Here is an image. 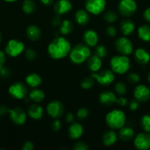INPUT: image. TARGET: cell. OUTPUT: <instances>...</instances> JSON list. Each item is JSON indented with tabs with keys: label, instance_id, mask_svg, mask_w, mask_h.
I'll return each instance as SVG.
<instances>
[{
	"label": "cell",
	"instance_id": "1",
	"mask_svg": "<svg viewBox=\"0 0 150 150\" xmlns=\"http://www.w3.org/2000/svg\"><path fill=\"white\" fill-rule=\"evenodd\" d=\"M71 43L63 37L54 38L48 46V54L54 59H60L67 57L70 53Z\"/></svg>",
	"mask_w": 150,
	"mask_h": 150
},
{
	"label": "cell",
	"instance_id": "2",
	"mask_svg": "<svg viewBox=\"0 0 150 150\" xmlns=\"http://www.w3.org/2000/svg\"><path fill=\"white\" fill-rule=\"evenodd\" d=\"M91 55L89 47L84 44H77L71 49L69 58L71 62L75 64H80L85 62Z\"/></svg>",
	"mask_w": 150,
	"mask_h": 150
},
{
	"label": "cell",
	"instance_id": "3",
	"mask_svg": "<svg viewBox=\"0 0 150 150\" xmlns=\"http://www.w3.org/2000/svg\"><path fill=\"white\" fill-rule=\"evenodd\" d=\"M106 123L110 128L119 130L124 127L126 122V116L120 110H113L106 115Z\"/></svg>",
	"mask_w": 150,
	"mask_h": 150
},
{
	"label": "cell",
	"instance_id": "4",
	"mask_svg": "<svg viewBox=\"0 0 150 150\" xmlns=\"http://www.w3.org/2000/svg\"><path fill=\"white\" fill-rule=\"evenodd\" d=\"M110 67L112 71L117 74H124L130 68L129 59L125 55H117L110 59Z\"/></svg>",
	"mask_w": 150,
	"mask_h": 150
},
{
	"label": "cell",
	"instance_id": "5",
	"mask_svg": "<svg viewBox=\"0 0 150 150\" xmlns=\"http://www.w3.org/2000/svg\"><path fill=\"white\" fill-rule=\"evenodd\" d=\"M93 78L98 82L99 84L103 86H107L113 83L115 80V75L112 70H103L92 73Z\"/></svg>",
	"mask_w": 150,
	"mask_h": 150
},
{
	"label": "cell",
	"instance_id": "6",
	"mask_svg": "<svg viewBox=\"0 0 150 150\" xmlns=\"http://www.w3.org/2000/svg\"><path fill=\"white\" fill-rule=\"evenodd\" d=\"M118 9L121 16L130 17L136 12L137 4L134 0H121Z\"/></svg>",
	"mask_w": 150,
	"mask_h": 150
},
{
	"label": "cell",
	"instance_id": "7",
	"mask_svg": "<svg viewBox=\"0 0 150 150\" xmlns=\"http://www.w3.org/2000/svg\"><path fill=\"white\" fill-rule=\"evenodd\" d=\"M115 47L116 50L122 55L128 56L133 51L132 42L126 37H121L117 39L115 42Z\"/></svg>",
	"mask_w": 150,
	"mask_h": 150
},
{
	"label": "cell",
	"instance_id": "8",
	"mask_svg": "<svg viewBox=\"0 0 150 150\" xmlns=\"http://www.w3.org/2000/svg\"><path fill=\"white\" fill-rule=\"evenodd\" d=\"M85 9L89 13L99 15L102 13L106 7L105 0H85Z\"/></svg>",
	"mask_w": 150,
	"mask_h": 150
},
{
	"label": "cell",
	"instance_id": "9",
	"mask_svg": "<svg viewBox=\"0 0 150 150\" xmlns=\"http://www.w3.org/2000/svg\"><path fill=\"white\" fill-rule=\"evenodd\" d=\"M24 50V45L17 40H11L7 42L5 47V52L11 57H16L20 55Z\"/></svg>",
	"mask_w": 150,
	"mask_h": 150
},
{
	"label": "cell",
	"instance_id": "10",
	"mask_svg": "<svg viewBox=\"0 0 150 150\" xmlns=\"http://www.w3.org/2000/svg\"><path fill=\"white\" fill-rule=\"evenodd\" d=\"M9 93L13 98L21 100L27 95L28 90L26 85L21 82H16L12 84L9 88Z\"/></svg>",
	"mask_w": 150,
	"mask_h": 150
},
{
	"label": "cell",
	"instance_id": "11",
	"mask_svg": "<svg viewBox=\"0 0 150 150\" xmlns=\"http://www.w3.org/2000/svg\"><path fill=\"white\" fill-rule=\"evenodd\" d=\"M46 111L49 117L54 119H58L64 114V106L60 101L53 100L49 103L47 105Z\"/></svg>",
	"mask_w": 150,
	"mask_h": 150
},
{
	"label": "cell",
	"instance_id": "12",
	"mask_svg": "<svg viewBox=\"0 0 150 150\" xmlns=\"http://www.w3.org/2000/svg\"><path fill=\"white\" fill-rule=\"evenodd\" d=\"M8 113L10 114V120L18 125H22L26 122V114L23 108L20 107H16L12 109H9Z\"/></svg>",
	"mask_w": 150,
	"mask_h": 150
},
{
	"label": "cell",
	"instance_id": "13",
	"mask_svg": "<svg viewBox=\"0 0 150 150\" xmlns=\"http://www.w3.org/2000/svg\"><path fill=\"white\" fill-rule=\"evenodd\" d=\"M134 145L137 149L147 150L150 149V134L149 133H141L135 136Z\"/></svg>",
	"mask_w": 150,
	"mask_h": 150
},
{
	"label": "cell",
	"instance_id": "14",
	"mask_svg": "<svg viewBox=\"0 0 150 150\" xmlns=\"http://www.w3.org/2000/svg\"><path fill=\"white\" fill-rule=\"evenodd\" d=\"M133 95L139 102H146L150 99V89L146 85H138L134 89Z\"/></svg>",
	"mask_w": 150,
	"mask_h": 150
},
{
	"label": "cell",
	"instance_id": "15",
	"mask_svg": "<svg viewBox=\"0 0 150 150\" xmlns=\"http://www.w3.org/2000/svg\"><path fill=\"white\" fill-rule=\"evenodd\" d=\"M72 9V4L69 0H58L54 5V10L56 14H66Z\"/></svg>",
	"mask_w": 150,
	"mask_h": 150
},
{
	"label": "cell",
	"instance_id": "16",
	"mask_svg": "<svg viewBox=\"0 0 150 150\" xmlns=\"http://www.w3.org/2000/svg\"><path fill=\"white\" fill-rule=\"evenodd\" d=\"M99 100L101 105L110 106L116 103L117 98L113 92H110V91H104L99 95Z\"/></svg>",
	"mask_w": 150,
	"mask_h": 150
},
{
	"label": "cell",
	"instance_id": "17",
	"mask_svg": "<svg viewBox=\"0 0 150 150\" xmlns=\"http://www.w3.org/2000/svg\"><path fill=\"white\" fill-rule=\"evenodd\" d=\"M134 58L137 63L141 65H145L150 61V54L144 48H138L135 51Z\"/></svg>",
	"mask_w": 150,
	"mask_h": 150
},
{
	"label": "cell",
	"instance_id": "18",
	"mask_svg": "<svg viewBox=\"0 0 150 150\" xmlns=\"http://www.w3.org/2000/svg\"><path fill=\"white\" fill-rule=\"evenodd\" d=\"M83 40L85 43L88 46L95 47L99 41V37L96 32L92 29H88L85 31L83 35Z\"/></svg>",
	"mask_w": 150,
	"mask_h": 150
},
{
	"label": "cell",
	"instance_id": "19",
	"mask_svg": "<svg viewBox=\"0 0 150 150\" xmlns=\"http://www.w3.org/2000/svg\"><path fill=\"white\" fill-rule=\"evenodd\" d=\"M84 132L83 127L79 122H72L71 125L69 128V135L73 140H76L82 136Z\"/></svg>",
	"mask_w": 150,
	"mask_h": 150
},
{
	"label": "cell",
	"instance_id": "20",
	"mask_svg": "<svg viewBox=\"0 0 150 150\" xmlns=\"http://www.w3.org/2000/svg\"><path fill=\"white\" fill-rule=\"evenodd\" d=\"M87 65H88V69L91 70L93 73H96V72L99 71L100 68L102 65V62H101V59L98 56L93 55L88 59V62H87Z\"/></svg>",
	"mask_w": 150,
	"mask_h": 150
},
{
	"label": "cell",
	"instance_id": "21",
	"mask_svg": "<svg viewBox=\"0 0 150 150\" xmlns=\"http://www.w3.org/2000/svg\"><path fill=\"white\" fill-rule=\"evenodd\" d=\"M28 115L32 120H41L44 115V109L42 107L37 104H32L28 108Z\"/></svg>",
	"mask_w": 150,
	"mask_h": 150
},
{
	"label": "cell",
	"instance_id": "22",
	"mask_svg": "<svg viewBox=\"0 0 150 150\" xmlns=\"http://www.w3.org/2000/svg\"><path fill=\"white\" fill-rule=\"evenodd\" d=\"M135 23L132 20L125 19L120 23V29L124 36H129L135 31Z\"/></svg>",
	"mask_w": 150,
	"mask_h": 150
},
{
	"label": "cell",
	"instance_id": "23",
	"mask_svg": "<svg viewBox=\"0 0 150 150\" xmlns=\"http://www.w3.org/2000/svg\"><path fill=\"white\" fill-rule=\"evenodd\" d=\"M90 16L88 12L85 10H79L75 13V21L79 26H85L88 23Z\"/></svg>",
	"mask_w": 150,
	"mask_h": 150
},
{
	"label": "cell",
	"instance_id": "24",
	"mask_svg": "<svg viewBox=\"0 0 150 150\" xmlns=\"http://www.w3.org/2000/svg\"><path fill=\"white\" fill-rule=\"evenodd\" d=\"M26 37L32 41H36L41 38V32L39 27L35 25H31L28 26L26 31Z\"/></svg>",
	"mask_w": 150,
	"mask_h": 150
},
{
	"label": "cell",
	"instance_id": "25",
	"mask_svg": "<svg viewBox=\"0 0 150 150\" xmlns=\"http://www.w3.org/2000/svg\"><path fill=\"white\" fill-rule=\"evenodd\" d=\"M118 139L117 134L113 130H108L102 136V142L105 146H110L116 143Z\"/></svg>",
	"mask_w": 150,
	"mask_h": 150
},
{
	"label": "cell",
	"instance_id": "26",
	"mask_svg": "<svg viewBox=\"0 0 150 150\" xmlns=\"http://www.w3.org/2000/svg\"><path fill=\"white\" fill-rule=\"evenodd\" d=\"M134 136H135V131L132 127L124 126L120 129L119 138L121 139V140L124 141V142L130 141L131 139H133Z\"/></svg>",
	"mask_w": 150,
	"mask_h": 150
},
{
	"label": "cell",
	"instance_id": "27",
	"mask_svg": "<svg viewBox=\"0 0 150 150\" xmlns=\"http://www.w3.org/2000/svg\"><path fill=\"white\" fill-rule=\"evenodd\" d=\"M138 38L143 41L149 42L150 41V25H142L138 29Z\"/></svg>",
	"mask_w": 150,
	"mask_h": 150
},
{
	"label": "cell",
	"instance_id": "28",
	"mask_svg": "<svg viewBox=\"0 0 150 150\" xmlns=\"http://www.w3.org/2000/svg\"><path fill=\"white\" fill-rule=\"evenodd\" d=\"M41 82H42V79L37 73H31L26 78V84L29 85L30 87L36 88L41 84Z\"/></svg>",
	"mask_w": 150,
	"mask_h": 150
},
{
	"label": "cell",
	"instance_id": "29",
	"mask_svg": "<svg viewBox=\"0 0 150 150\" xmlns=\"http://www.w3.org/2000/svg\"><path fill=\"white\" fill-rule=\"evenodd\" d=\"M59 26V31L63 35H70L74 30L73 23L69 20H63Z\"/></svg>",
	"mask_w": 150,
	"mask_h": 150
},
{
	"label": "cell",
	"instance_id": "30",
	"mask_svg": "<svg viewBox=\"0 0 150 150\" xmlns=\"http://www.w3.org/2000/svg\"><path fill=\"white\" fill-rule=\"evenodd\" d=\"M29 98L35 103H41L45 98V94L41 89H34L29 92Z\"/></svg>",
	"mask_w": 150,
	"mask_h": 150
},
{
	"label": "cell",
	"instance_id": "31",
	"mask_svg": "<svg viewBox=\"0 0 150 150\" xmlns=\"http://www.w3.org/2000/svg\"><path fill=\"white\" fill-rule=\"evenodd\" d=\"M22 10L26 14H31L36 10V4L33 0H24L22 4Z\"/></svg>",
	"mask_w": 150,
	"mask_h": 150
},
{
	"label": "cell",
	"instance_id": "32",
	"mask_svg": "<svg viewBox=\"0 0 150 150\" xmlns=\"http://www.w3.org/2000/svg\"><path fill=\"white\" fill-rule=\"evenodd\" d=\"M141 126L143 130L146 133H150V115L145 114L141 119Z\"/></svg>",
	"mask_w": 150,
	"mask_h": 150
},
{
	"label": "cell",
	"instance_id": "33",
	"mask_svg": "<svg viewBox=\"0 0 150 150\" xmlns=\"http://www.w3.org/2000/svg\"><path fill=\"white\" fill-rule=\"evenodd\" d=\"M94 79L91 77H85L81 81V87L84 89H88L94 86Z\"/></svg>",
	"mask_w": 150,
	"mask_h": 150
},
{
	"label": "cell",
	"instance_id": "34",
	"mask_svg": "<svg viewBox=\"0 0 150 150\" xmlns=\"http://www.w3.org/2000/svg\"><path fill=\"white\" fill-rule=\"evenodd\" d=\"M117 18L118 17L116 13L112 10H108V11L105 12L104 14V19L109 23H114L117 20Z\"/></svg>",
	"mask_w": 150,
	"mask_h": 150
},
{
	"label": "cell",
	"instance_id": "35",
	"mask_svg": "<svg viewBox=\"0 0 150 150\" xmlns=\"http://www.w3.org/2000/svg\"><path fill=\"white\" fill-rule=\"evenodd\" d=\"M126 86L124 82H118L115 85V91L119 95H124L126 92Z\"/></svg>",
	"mask_w": 150,
	"mask_h": 150
},
{
	"label": "cell",
	"instance_id": "36",
	"mask_svg": "<svg viewBox=\"0 0 150 150\" xmlns=\"http://www.w3.org/2000/svg\"><path fill=\"white\" fill-rule=\"evenodd\" d=\"M95 54L101 59L104 58L107 55V49L104 45H97L95 50Z\"/></svg>",
	"mask_w": 150,
	"mask_h": 150
},
{
	"label": "cell",
	"instance_id": "37",
	"mask_svg": "<svg viewBox=\"0 0 150 150\" xmlns=\"http://www.w3.org/2000/svg\"><path fill=\"white\" fill-rule=\"evenodd\" d=\"M76 117L79 120H84L88 117V111L85 108H81L76 112Z\"/></svg>",
	"mask_w": 150,
	"mask_h": 150
},
{
	"label": "cell",
	"instance_id": "38",
	"mask_svg": "<svg viewBox=\"0 0 150 150\" xmlns=\"http://www.w3.org/2000/svg\"><path fill=\"white\" fill-rule=\"evenodd\" d=\"M37 57V54L35 50L32 48H28L25 51V58L29 61H32L35 59Z\"/></svg>",
	"mask_w": 150,
	"mask_h": 150
},
{
	"label": "cell",
	"instance_id": "39",
	"mask_svg": "<svg viewBox=\"0 0 150 150\" xmlns=\"http://www.w3.org/2000/svg\"><path fill=\"white\" fill-rule=\"evenodd\" d=\"M127 79H128V81H129L131 83L135 84V83H138V82L140 81L141 78H140L139 75H138V73H130L129 75H128Z\"/></svg>",
	"mask_w": 150,
	"mask_h": 150
},
{
	"label": "cell",
	"instance_id": "40",
	"mask_svg": "<svg viewBox=\"0 0 150 150\" xmlns=\"http://www.w3.org/2000/svg\"><path fill=\"white\" fill-rule=\"evenodd\" d=\"M74 150H87L88 149V146L86 143L83 142H79L74 145Z\"/></svg>",
	"mask_w": 150,
	"mask_h": 150
},
{
	"label": "cell",
	"instance_id": "41",
	"mask_svg": "<svg viewBox=\"0 0 150 150\" xmlns=\"http://www.w3.org/2000/svg\"><path fill=\"white\" fill-rule=\"evenodd\" d=\"M129 107L131 111H136V110H138L139 108L140 102L138 100H137L136 99L132 100H131L129 103Z\"/></svg>",
	"mask_w": 150,
	"mask_h": 150
},
{
	"label": "cell",
	"instance_id": "42",
	"mask_svg": "<svg viewBox=\"0 0 150 150\" xmlns=\"http://www.w3.org/2000/svg\"><path fill=\"white\" fill-rule=\"evenodd\" d=\"M106 32H107V35L113 38V37H116V35H117V29L115 28V26H108L106 29Z\"/></svg>",
	"mask_w": 150,
	"mask_h": 150
},
{
	"label": "cell",
	"instance_id": "43",
	"mask_svg": "<svg viewBox=\"0 0 150 150\" xmlns=\"http://www.w3.org/2000/svg\"><path fill=\"white\" fill-rule=\"evenodd\" d=\"M51 128L54 131H58V130H60V128H61V122H60V120L55 119L52 122V123H51Z\"/></svg>",
	"mask_w": 150,
	"mask_h": 150
},
{
	"label": "cell",
	"instance_id": "44",
	"mask_svg": "<svg viewBox=\"0 0 150 150\" xmlns=\"http://www.w3.org/2000/svg\"><path fill=\"white\" fill-rule=\"evenodd\" d=\"M61 18H60V15H56L54 18H52V21H51V23L54 26H60V23H61Z\"/></svg>",
	"mask_w": 150,
	"mask_h": 150
},
{
	"label": "cell",
	"instance_id": "45",
	"mask_svg": "<svg viewBox=\"0 0 150 150\" xmlns=\"http://www.w3.org/2000/svg\"><path fill=\"white\" fill-rule=\"evenodd\" d=\"M116 103L119 104L121 106H126L127 105V100L124 97H121V98H117L116 100Z\"/></svg>",
	"mask_w": 150,
	"mask_h": 150
},
{
	"label": "cell",
	"instance_id": "46",
	"mask_svg": "<svg viewBox=\"0 0 150 150\" xmlns=\"http://www.w3.org/2000/svg\"><path fill=\"white\" fill-rule=\"evenodd\" d=\"M34 145L32 142H26L24 144L23 146H22V150H32L33 149Z\"/></svg>",
	"mask_w": 150,
	"mask_h": 150
},
{
	"label": "cell",
	"instance_id": "47",
	"mask_svg": "<svg viewBox=\"0 0 150 150\" xmlns=\"http://www.w3.org/2000/svg\"><path fill=\"white\" fill-rule=\"evenodd\" d=\"M143 16H144V19L147 22H149L150 23V7H148V8H146L144 10V13H143Z\"/></svg>",
	"mask_w": 150,
	"mask_h": 150
},
{
	"label": "cell",
	"instance_id": "48",
	"mask_svg": "<svg viewBox=\"0 0 150 150\" xmlns=\"http://www.w3.org/2000/svg\"><path fill=\"white\" fill-rule=\"evenodd\" d=\"M5 63V55L3 51H0V69L4 66Z\"/></svg>",
	"mask_w": 150,
	"mask_h": 150
},
{
	"label": "cell",
	"instance_id": "49",
	"mask_svg": "<svg viewBox=\"0 0 150 150\" xmlns=\"http://www.w3.org/2000/svg\"><path fill=\"white\" fill-rule=\"evenodd\" d=\"M74 115L72 113H69L67 114L66 117V121L69 123H72L74 122Z\"/></svg>",
	"mask_w": 150,
	"mask_h": 150
},
{
	"label": "cell",
	"instance_id": "50",
	"mask_svg": "<svg viewBox=\"0 0 150 150\" xmlns=\"http://www.w3.org/2000/svg\"><path fill=\"white\" fill-rule=\"evenodd\" d=\"M8 108L4 105H0V116L5 115L7 113H8Z\"/></svg>",
	"mask_w": 150,
	"mask_h": 150
},
{
	"label": "cell",
	"instance_id": "51",
	"mask_svg": "<svg viewBox=\"0 0 150 150\" xmlns=\"http://www.w3.org/2000/svg\"><path fill=\"white\" fill-rule=\"evenodd\" d=\"M0 73H1V76L6 77V76H7L9 75V70H7V68H4V67H2L1 68V71H0Z\"/></svg>",
	"mask_w": 150,
	"mask_h": 150
},
{
	"label": "cell",
	"instance_id": "52",
	"mask_svg": "<svg viewBox=\"0 0 150 150\" xmlns=\"http://www.w3.org/2000/svg\"><path fill=\"white\" fill-rule=\"evenodd\" d=\"M40 1H41V2L43 4H44V5L49 6L52 4L54 0H40Z\"/></svg>",
	"mask_w": 150,
	"mask_h": 150
},
{
	"label": "cell",
	"instance_id": "53",
	"mask_svg": "<svg viewBox=\"0 0 150 150\" xmlns=\"http://www.w3.org/2000/svg\"><path fill=\"white\" fill-rule=\"evenodd\" d=\"M4 1H7V2H13V1H17V0H4Z\"/></svg>",
	"mask_w": 150,
	"mask_h": 150
},
{
	"label": "cell",
	"instance_id": "54",
	"mask_svg": "<svg viewBox=\"0 0 150 150\" xmlns=\"http://www.w3.org/2000/svg\"><path fill=\"white\" fill-rule=\"evenodd\" d=\"M147 79H148L149 82V83H150V73H149L148 76H147Z\"/></svg>",
	"mask_w": 150,
	"mask_h": 150
},
{
	"label": "cell",
	"instance_id": "55",
	"mask_svg": "<svg viewBox=\"0 0 150 150\" xmlns=\"http://www.w3.org/2000/svg\"><path fill=\"white\" fill-rule=\"evenodd\" d=\"M1 32H0V42H1Z\"/></svg>",
	"mask_w": 150,
	"mask_h": 150
},
{
	"label": "cell",
	"instance_id": "56",
	"mask_svg": "<svg viewBox=\"0 0 150 150\" xmlns=\"http://www.w3.org/2000/svg\"><path fill=\"white\" fill-rule=\"evenodd\" d=\"M149 66H150V64H149Z\"/></svg>",
	"mask_w": 150,
	"mask_h": 150
}]
</instances>
